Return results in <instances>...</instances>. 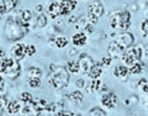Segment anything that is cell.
<instances>
[{
    "label": "cell",
    "mask_w": 148,
    "mask_h": 116,
    "mask_svg": "<svg viewBox=\"0 0 148 116\" xmlns=\"http://www.w3.org/2000/svg\"><path fill=\"white\" fill-rule=\"evenodd\" d=\"M133 116H136V115H133Z\"/></svg>",
    "instance_id": "obj_50"
},
{
    "label": "cell",
    "mask_w": 148,
    "mask_h": 116,
    "mask_svg": "<svg viewBox=\"0 0 148 116\" xmlns=\"http://www.w3.org/2000/svg\"><path fill=\"white\" fill-rule=\"evenodd\" d=\"M145 16H146V19H148V8L145 10Z\"/></svg>",
    "instance_id": "obj_44"
},
{
    "label": "cell",
    "mask_w": 148,
    "mask_h": 116,
    "mask_svg": "<svg viewBox=\"0 0 148 116\" xmlns=\"http://www.w3.org/2000/svg\"><path fill=\"white\" fill-rule=\"evenodd\" d=\"M142 56H143V46L138 44V45H133V46L126 49L121 59L124 61V65H126L127 67H131L135 63L141 61Z\"/></svg>",
    "instance_id": "obj_4"
},
{
    "label": "cell",
    "mask_w": 148,
    "mask_h": 116,
    "mask_svg": "<svg viewBox=\"0 0 148 116\" xmlns=\"http://www.w3.org/2000/svg\"><path fill=\"white\" fill-rule=\"evenodd\" d=\"M47 82L51 88L56 90H60L68 86L69 72L65 66H56V68L50 72L47 77Z\"/></svg>",
    "instance_id": "obj_3"
},
{
    "label": "cell",
    "mask_w": 148,
    "mask_h": 116,
    "mask_svg": "<svg viewBox=\"0 0 148 116\" xmlns=\"http://www.w3.org/2000/svg\"><path fill=\"white\" fill-rule=\"evenodd\" d=\"M76 53H77V49H74V48L68 51V56H69V57H72L73 55H76Z\"/></svg>",
    "instance_id": "obj_39"
},
{
    "label": "cell",
    "mask_w": 148,
    "mask_h": 116,
    "mask_svg": "<svg viewBox=\"0 0 148 116\" xmlns=\"http://www.w3.org/2000/svg\"><path fill=\"white\" fill-rule=\"evenodd\" d=\"M69 116H81V115L80 114H71Z\"/></svg>",
    "instance_id": "obj_45"
},
{
    "label": "cell",
    "mask_w": 148,
    "mask_h": 116,
    "mask_svg": "<svg viewBox=\"0 0 148 116\" xmlns=\"http://www.w3.org/2000/svg\"><path fill=\"white\" fill-rule=\"evenodd\" d=\"M77 63H79V67H80V71L82 73H88V71L90 70V67L94 65V60L92 58L87 55V53H80L79 56V59H77Z\"/></svg>",
    "instance_id": "obj_10"
},
{
    "label": "cell",
    "mask_w": 148,
    "mask_h": 116,
    "mask_svg": "<svg viewBox=\"0 0 148 116\" xmlns=\"http://www.w3.org/2000/svg\"><path fill=\"white\" fill-rule=\"evenodd\" d=\"M99 102L105 109H113L118 106V97L112 92H105L102 93L99 97Z\"/></svg>",
    "instance_id": "obj_6"
},
{
    "label": "cell",
    "mask_w": 148,
    "mask_h": 116,
    "mask_svg": "<svg viewBox=\"0 0 148 116\" xmlns=\"http://www.w3.org/2000/svg\"><path fill=\"white\" fill-rule=\"evenodd\" d=\"M102 72H103V66H102L101 61H95L94 65H92V66L90 67V70L88 71L87 75H88L91 80H94V79H98V78L101 77Z\"/></svg>",
    "instance_id": "obj_14"
},
{
    "label": "cell",
    "mask_w": 148,
    "mask_h": 116,
    "mask_svg": "<svg viewBox=\"0 0 148 116\" xmlns=\"http://www.w3.org/2000/svg\"><path fill=\"white\" fill-rule=\"evenodd\" d=\"M83 32H86V34H92L94 32V24H91V23L88 22L86 24L84 29H83Z\"/></svg>",
    "instance_id": "obj_37"
},
{
    "label": "cell",
    "mask_w": 148,
    "mask_h": 116,
    "mask_svg": "<svg viewBox=\"0 0 148 116\" xmlns=\"http://www.w3.org/2000/svg\"><path fill=\"white\" fill-rule=\"evenodd\" d=\"M46 15L50 16L51 19H57L58 16H60V3L51 1L46 6Z\"/></svg>",
    "instance_id": "obj_12"
},
{
    "label": "cell",
    "mask_w": 148,
    "mask_h": 116,
    "mask_svg": "<svg viewBox=\"0 0 148 116\" xmlns=\"http://www.w3.org/2000/svg\"><path fill=\"white\" fill-rule=\"evenodd\" d=\"M88 116H106V114H105V111H104L102 108H99V107H94V108H91V109L89 110Z\"/></svg>",
    "instance_id": "obj_29"
},
{
    "label": "cell",
    "mask_w": 148,
    "mask_h": 116,
    "mask_svg": "<svg viewBox=\"0 0 148 116\" xmlns=\"http://www.w3.org/2000/svg\"><path fill=\"white\" fill-rule=\"evenodd\" d=\"M27 84H28V86H29L30 88L36 89V88H39V87H40L42 81H40V78H28Z\"/></svg>",
    "instance_id": "obj_28"
},
{
    "label": "cell",
    "mask_w": 148,
    "mask_h": 116,
    "mask_svg": "<svg viewBox=\"0 0 148 116\" xmlns=\"http://www.w3.org/2000/svg\"><path fill=\"white\" fill-rule=\"evenodd\" d=\"M1 19H2V15H0V20H1Z\"/></svg>",
    "instance_id": "obj_48"
},
{
    "label": "cell",
    "mask_w": 148,
    "mask_h": 116,
    "mask_svg": "<svg viewBox=\"0 0 148 116\" xmlns=\"http://www.w3.org/2000/svg\"><path fill=\"white\" fill-rule=\"evenodd\" d=\"M143 67H145L143 63H142V61H138V63H135L134 65H132L131 67H128L130 74H132V75H139V74L142 73Z\"/></svg>",
    "instance_id": "obj_21"
},
{
    "label": "cell",
    "mask_w": 148,
    "mask_h": 116,
    "mask_svg": "<svg viewBox=\"0 0 148 116\" xmlns=\"http://www.w3.org/2000/svg\"><path fill=\"white\" fill-rule=\"evenodd\" d=\"M83 1H86V0H83Z\"/></svg>",
    "instance_id": "obj_51"
},
{
    "label": "cell",
    "mask_w": 148,
    "mask_h": 116,
    "mask_svg": "<svg viewBox=\"0 0 148 116\" xmlns=\"http://www.w3.org/2000/svg\"><path fill=\"white\" fill-rule=\"evenodd\" d=\"M87 23H88L87 16H81V17H77L76 22L74 23V27H75L76 30H79V31H83V29H84V27H86Z\"/></svg>",
    "instance_id": "obj_26"
},
{
    "label": "cell",
    "mask_w": 148,
    "mask_h": 116,
    "mask_svg": "<svg viewBox=\"0 0 148 116\" xmlns=\"http://www.w3.org/2000/svg\"><path fill=\"white\" fill-rule=\"evenodd\" d=\"M29 26L18 19L17 12L7 17L3 24V37L9 42H18L29 32Z\"/></svg>",
    "instance_id": "obj_1"
},
{
    "label": "cell",
    "mask_w": 148,
    "mask_h": 116,
    "mask_svg": "<svg viewBox=\"0 0 148 116\" xmlns=\"http://www.w3.org/2000/svg\"><path fill=\"white\" fill-rule=\"evenodd\" d=\"M111 63H112V58H110V57H103L102 61H101L103 67H109L111 65Z\"/></svg>",
    "instance_id": "obj_35"
},
{
    "label": "cell",
    "mask_w": 148,
    "mask_h": 116,
    "mask_svg": "<svg viewBox=\"0 0 148 116\" xmlns=\"http://www.w3.org/2000/svg\"><path fill=\"white\" fill-rule=\"evenodd\" d=\"M5 6H6V9H7V13H10L16 6H17V2L18 0H2Z\"/></svg>",
    "instance_id": "obj_30"
},
{
    "label": "cell",
    "mask_w": 148,
    "mask_h": 116,
    "mask_svg": "<svg viewBox=\"0 0 148 116\" xmlns=\"http://www.w3.org/2000/svg\"><path fill=\"white\" fill-rule=\"evenodd\" d=\"M42 10H43V6H42V5H38V6H36V12L40 13Z\"/></svg>",
    "instance_id": "obj_42"
},
{
    "label": "cell",
    "mask_w": 148,
    "mask_h": 116,
    "mask_svg": "<svg viewBox=\"0 0 148 116\" xmlns=\"http://www.w3.org/2000/svg\"><path fill=\"white\" fill-rule=\"evenodd\" d=\"M143 50L146 51V55H148V44H147V45H146V46L143 48Z\"/></svg>",
    "instance_id": "obj_43"
},
{
    "label": "cell",
    "mask_w": 148,
    "mask_h": 116,
    "mask_svg": "<svg viewBox=\"0 0 148 116\" xmlns=\"http://www.w3.org/2000/svg\"><path fill=\"white\" fill-rule=\"evenodd\" d=\"M59 3H60V16H69L77 6L76 0H59Z\"/></svg>",
    "instance_id": "obj_8"
},
{
    "label": "cell",
    "mask_w": 148,
    "mask_h": 116,
    "mask_svg": "<svg viewBox=\"0 0 148 116\" xmlns=\"http://www.w3.org/2000/svg\"><path fill=\"white\" fill-rule=\"evenodd\" d=\"M20 109H21V104H20V102L17 100H9L5 110L9 115H14V114H17L20 111Z\"/></svg>",
    "instance_id": "obj_17"
},
{
    "label": "cell",
    "mask_w": 148,
    "mask_h": 116,
    "mask_svg": "<svg viewBox=\"0 0 148 116\" xmlns=\"http://www.w3.org/2000/svg\"><path fill=\"white\" fill-rule=\"evenodd\" d=\"M36 46L34 44H25V49H24V53L28 57H32L36 53Z\"/></svg>",
    "instance_id": "obj_32"
},
{
    "label": "cell",
    "mask_w": 148,
    "mask_h": 116,
    "mask_svg": "<svg viewBox=\"0 0 148 116\" xmlns=\"http://www.w3.org/2000/svg\"><path fill=\"white\" fill-rule=\"evenodd\" d=\"M145 107L148 109V102H145Z\"/></svg>",
    "instance_id": "obj_46"
},
{
    "label": "cell",
    "mask_w": 148,
    "mask_h": 116,
    "mask_svg": "<svg viewBox=\"0 0 148 116\" xmlns=\"http://www.w3.org/2000/svg\"><path fill=\"white\" fill-rule=\"evenodd\" d=\"M47 24V16L44 13H39L36 16V27L38 28H44Z\"/></svg>",
    "instance_id": "obj_24"
},
{
    "label": "cell",
    "mask_w": 148,
    "mask_h": 116,
    "mask_svg": "<svg viewBox=\"0 0 148 116\" xmlns=\"http://www.w3.org/2000/svg\"><path fill=\"white\" fill-rule=\"evenodd\" d=\"M65 67L67 68V71L69 72V74H71V73H72V74H76V73H79V72H80L79 63H77V60H74V59L68 60Z\"/></svg>",
    "instance_id": "obj_20"
},
{
    "label": "cell",
    "mask_w": 148,
    "mask_h": 116,
    "mask_svg": "<svg viewBox=\"0 0 148 116\" xmlns=\"http://www.w3.org/2000/svg\"><path fill=\"white\" fill-rule=\"evenodd\" d=\"M84 89L87 90V93L91 94V93H96V92H99L102 89V81L99 79H94L91 80V82L84 87Z\"/></svg>",
    "instance_id": "obj_18"
},
{
    "label": "cell",
    "mask_w": 148,
    "mask_h": 116,
    "mask_svg": "<svg viewBox=\"0 0 148 116\" xmlns=\"http://www.w3.org/2000/svg\"><path fill=\"white\" fill-rule=\"evenodd\" d=\"M34 100V96L29 93V92H22L18 95V102L23 103V104H28Z\"/></svg>",
    "instance_id": "obj_25"
},
{
    "label": "cell",
    "mask_w": 148,
    "mask_h": 116,
    "mask_svg": "<svg viewBox=\"0 0 148 116\" xmlns=\"http://www.w3.org/2000/svg\"><path fill=\"white\" fill-rule=\"evenodd\" d=\"M135 1H142V0H135Z\"/></svg>",
    "instance_id": "obj_49"
},
{
    "label": "cell",
    "mask_w": 148,
    "mask_h": 116,
    "mask_svg": "<svg viewBox=\"0 0 148 116\" xmlns=\"http://www.w3.org/2000/svg\"><path fill=\"white\" fill-rule=\"evenodd\" d=\"M75 85L76 87L80 89V88H84L86 87V81L83 80V78H79L76 81H75Z\"/></svg>",
    "instance_id": "obj_38"
},
{
    "label": "cell",
    "mask_w": 148,
    "mask_h": 116,
    "mask_svg": "<svg viewBox=\"0 0 148 116\" xmlns=\"http://www.w3.org/2000/svg\"><path fill=\"white\" fill-rule=\"evenodd\" d=\"M109 27L117 31H127L131 27V12L114 10L109 15Z\"/></svg>",
    "instance_id": "obj_2"
},
{
    "label": "cell",
    "mask_w": 148,
    "mask_h": 116,
    "mask_svg": "<svg viewBox=\"0 0 148 116\" xmlns=\"http://www.w3.org/2000/svg\"><path fill=\"white\" fill-rule=\"evenodd\" d=\"M1 111H2V110H1V109H0V116H1Z\"/></svg>",
    "instance_id": "obj_47"
},
{
    "label": "cell",
    "mask_w": 148,
    "mask_h": 116,
    "mask_svg": "<svg viewBox=\"0 0 148 116\" xmlns=\"http://www.w3.org/2000/svg\"><path fill=\"white\" fill-rule=\"evenodd\" d=\"M8 97L5 95V94H0V109L1 110H3V109H6V106H7V103H8Z\"/></svg>",
    "instance_id": "obj_33"
},
{
    "label": "cell",
    "mask_w": 148,
    "mask_h": 116,
    "mask_svg": "<svg viewBox=\"0 0 148 116\" xmlns=\"http://www.w3.org/2000/svg\"><path fill=\"white\" fill-rule=\"evenodd\" d=\"M125 52V49L121 48L114 39L111 41L108 45V53H109V57L112 58V59H119L123 57Z\"/></svg>",
    "instance_id": "obj_9"
},
{
    "label": "cell",
    "mask_w": 148,
    "mask_h": 116,
    "mask_svg": "<svg viewBox=\"0 0 148 116\" xmlns=\"http://www.w3.org/2000/svg\"><path fill=\"white\" fill-rule=\"evenodd\" d=\"M3 57H6V51L2 46H0V58H3Z\"/></svg>",
    "instance_id": "obj_40"
},
{
    "label": "cell",
    "mask_w": 148,
    "mask_h": 116,
    "mask_svg": "<svg viewBox=\"0 0 148 116\" xmlns=\"http://www.w3.org/2000/svg\"><path fill=\"white\" fill-rule=\"evenodd\" d=\"M20 74H21V65H20V61L18 60H14L13 65L10 66L9 71L7 72V74L5 77H7V78H9V79L13 80V79H17L20 77Z\"/></svg>",
    "instance_id": "obj_15"
},
{
    "label": "cell",
    "mask_w": 148,
    "mask_h": 116,
    "mask_svg": "<svg viewBox=\"0 0 148 116\" xmlns=\"http://www.w3.org/2000/svg\"><path fill=\"white\" fill-rule=\"evenodd\" d=\"M68 100L71 101V102H73L74 104H76V106H79V104H81V102L83 101V94L77 89V90H74V92H72L69 95H68Z\"/></svg>",
    "instance_id": "obj_19"
},
{
    "label": "cell",
    "mask_w": 148,
    "mask_h": 116,
    "mask_svg": "<svg viewBox=\"0 0 148 116\" xmlns=\"http://www.w3.org/2000/svg\"><path fill=\"white\" fill-rule=\"evenodd\" d=\"M24 49H25V44L21 43V42H15L10 49H9V53H10V57L14 58L15 60H22L24 57H25V53H24Z\"/></svg>",
    "instance_id": "obj_7"
},
{
    "label": "cell",
    "mask_w": 148,
    "mask_h": 116,
    "mask_svg": "<svg viewBox=\"0 0 148 116\" xmlns=\"http://www.w3.org/2000/svg\"><path fill=\"white\" fill-rule=\"evenodd\" d=\"M88 13H90L99 19L104 14V5L99 0H92L88 5Z\"/></svg>",
    "instance_id": "obj_11"
},
{
    "label": "cell",
    "mask_w": 148,
    "mask_h": 116,
    "mask_svg": "<svg viewBox=\"0 0 148 116\" xmlns=\"http://www.w3.org/2000/svg\"><path fill=\"white\" fill-rule=\"evenodd\" d=\"M147 1H148V0H147Z\"/></svg>",
    "instance_id": "obj_52"
},
{
    "label": "cell",
    "mask_w": 148,
    "mask_h": 116,
    "mask_svg": "<svg viewBox=\"0 0 148 116\" xmlns=\"http://www.w3.org/2000/svg\"><path fill=\"white\" fill-rule=\"evenodd\" d=\"M140 30L145 38H148V19H145L140 23Z\"/></svg>",
    "instance_id": "obj_31"
},
{
    "label": "cell",
    "mask_w": 148,
    "mask_h": 116,
    "mask_svg": "<svg viewBox=\"0 0 148 116\" xmlns=\"http://www.w3.org/2000/svg\"><path fill=\"white\" fill-rule=\"evenodd\" d=\"M114 41L125 50L134 45V35L130 31H119Z\"/></svg>",
    "instance_id": "obj_5"
},
{
    "label": "cell",
    "mask_w": 148,
    "mask_h": 116,
    "mask_svg": "<svg viewBox=\"0 0 148 116\" xmlns=\"http://www.w3.org/2000/svg\"><path fill=\"white\" fill-rule=\"evenodd\" d=\"M68 44V39L65 36H58L54 38V46L58 49H62Z\"/></svg>",
    "instance_id": "obj_27"
},
{
    "label": "cell",
    "mask_w": 148,
    "mask_h": 116,
    "mask_svg": "<svg viewBox=\"0 0 148 116\" xmlns=\"http://www.w3.org/2000/svg\"><path fill=\"white\" fill-rule=\"evenodd\" d=\"M138 89L141 94L148 96V80L146 78H141L138 81Z\"/></svg>",
    "instance_id": "obj_22"
},
{
    "label": "cell",
    "mask_w": 148,
    "mask_h": 116,
    "mask_svg": "<svg viewBox=\"0 0 148 116\" xmlns=\"http://www.w3.org/2000/svg\"><path fill=\"white\" fill-rule=\"evenodd\" d=\"M42 74H43V71L39 67H37V66H31L27 71L28 78H40Z\"/></svg>",
    "instance_id": "obj_23"
},
{
    "label": "cell",
    "mask_w": 148,
    "mask_h": 116,
    "mask_svg": "<svg viewBox=\"0 0 148 116\" xmlns=\"http://www.w3.org/2000/svg\"><path fill=\"white\" fill-rule=\"evenodd\" d=\"M113 75L118 79H121V80L126 81L127 77L130 75V70L126 65H117L113 68Z\"/></svg>",
    "instance_id": "obj_13"
},
{
    "label": "cell",
    "mask_w": 148,
    "mask_h": 116,
    "mask_svg": "<svg viewBox=\"0 0 148 116\" xmlns=\"http://www.w3.org/2000/svg\"><path fill=\"white\" fill-rule=\"evenodd\" d=\"M6 89V80L2 75H0V94H5Z\"/></svg>",
    "instance_id": "obj_36"
},
{
    "label": "cell",
    "mask_w": 148,
    "mask_h": 116,
    "mask_svg": "<svg viewBox=\"0 0 148 116\" xmlns=\"http://www.w3.org/2000/svg\"><path fill=\"white\" fill-rule=\"evenodd\" d=\"M76 20H77V17H76V16H71V17L68 19V23H75V22H76Z\"/></svg>",
    "instance_id": "obj_41"
},
{
    "label": "cell",
    "mask_w": 148,
    "mask_h": 116,
    "mask_svg": "<svg viewBox=\"0 0 148 116\" xmlns=\"http://www.w3.org/2000/svg\"><path fill=\"white\" fill-rule=\"evenodd\" d=\"M72 43L75 46H83L87 43V34L83 31H77L72 36Z\"/></svg>",
    "instance_id": "obj_16"
},
{
    "label": "cell",
    "mask_w": 148,
    "mask_h": 116,
    "mask_svg": "<svg viewBox=\"0 0 148 116\" xmlns=\"http://www.w3.org/2000/svg\"><path fill=\"white\" fill-rule=\"evenodd\" d=\"M87 20H88V22L91 23V24H96V23L98 22V17H96L95 15H92V14H90V13H87Z\"/></svg>",
    "instance_id": "obj_34"
}]
</instances>
